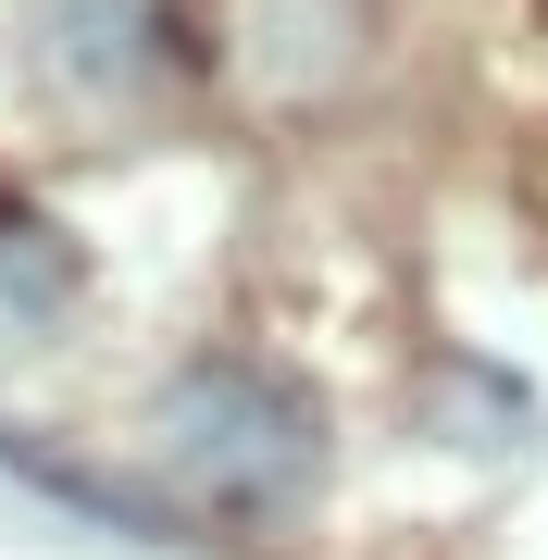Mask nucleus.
I'll use <instances>...</instances> for the list:
<instances>
[{"label": "nucleus", "instance_id": "1", "mask_svg": "<svg viewBox=\"0 0 548 560\" xmlns=\"http://www.w3.org/2000/svg\"><path fill=\"white\" fill-rule=\"evenodd\" d=\"M150 460L212 523H300L325 486V399L275 361H187L150 399Z\"/></svg>", "mask_w": 548, "mask_h": 560}, {"label": "nucleus", "instance_id": "2", "mask_svg": "<svg viewBox=\"0 0 548 560\" xmlns=\"http://www.w3.org/2000/svg\"><path fill=\"white\" fill-rule=\"evenodd\" d=\"M75 287H88L75 237L0 200V337H38V324H62V312H75Z\"/></svg>", "mask_w": 548, "mask_h": 560}, {"label": "nucleus", "instance_id": "3", "mask_svg": "<svg viewBox=\"0 0 548 560\" xmlns=\"http://www.w3.org/2000/svg\"><path fill=\"white\" fill-rule=\"evenodd\" d=\"M50 62L75 88H138L150 75V13L138 0H50Z\"/></svg>", "mask_w": 548, "mask_h": 560}]
</instances>
